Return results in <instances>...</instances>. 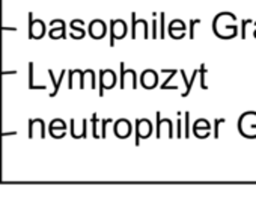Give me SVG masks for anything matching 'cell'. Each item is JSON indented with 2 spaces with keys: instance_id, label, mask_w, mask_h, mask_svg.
Instances as JSON below:
<instances>
[{
  "instance_id": "1",
  "label": "cell",
  "mask_w": 256,
  "mask_h": 201,
  "mask_svg": "<svg viewBox=\"0 0 256 201\" xmlns=\"http://www.w3.org/2000/svg\"><path fill=\"white\" fill-rule=\"evenodd\" d=\"M112 41L110 44L113 46V40L114 38H124L126 34V25L122 20H112Z\"/></svg>"
},
{
  "instance_id": "2",
  "label": "cell",
  "mask_w": 256,
  "mask_h": 201,
  "mask_svg": "<svg viewBox=\"0 0 256 201\" xmlns=\"http://www.w3.org/2000/svg\"><path fill=\"white\" fill-rule=\"evenodd\" d=\"M30 19V38H41L42 35H44V32H46V26H44V23L41 22V20H34L32 19V14L29 16Z\"/></svg>"
},
{
  "instance_id": "3",
  "label": "cell",
  "mask_w": 256,
  "mask_h": 201,
  "mask_svg": "<svg viewBox=\"0 0 256 201\" xmlns=\"http://www.w3.org/2000/svg\"><path fill=\"white\" fill-rule=\"evenodd\" d=\"M92 123H94V124L96 123V115H94V118H92ZM94 136H95V138H98V133H96V127H95V126H94Z\"/></svg>"
}]
</instances>
